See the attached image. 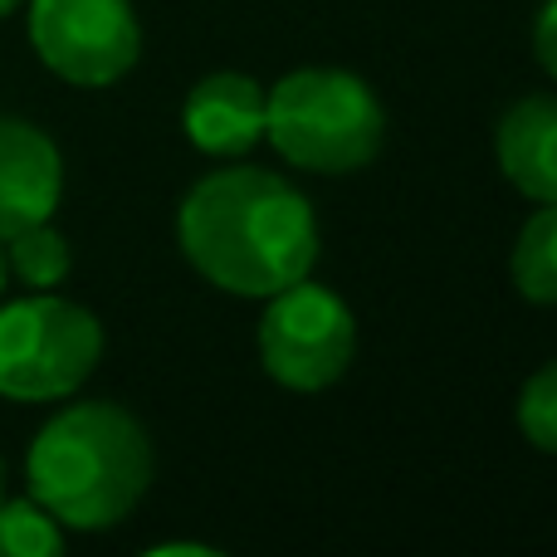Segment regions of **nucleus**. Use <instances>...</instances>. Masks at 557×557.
Listing matches in <instances>:
<instances>
[{"mask_svg": "<svg viewBox=\"0 0 557 557\" xmlns=\"http://www.w3.org/2000/svg\"><path fill=\"white\" fill-rule=\"evenodd\" d=\"M0 245H5V270L29 288H59L74 270V250L49 221L25 225V231H15Z\"/></svg>", "mask_w": 557, "mask_h": 557, "instance_id": "obj_11", "label": "nucleus"}, {"mask_svg": "<svg viewBox=\"0 0 557 557\" xmlns=\"http://www.w3.org/2000/svg\"><path fill=\"white\" fill-rule=\"evenodd\" d=\"M513 288L529 304H557V201H543V211L529 215V225L519 231Z\"/></svg>", "mask_w": 557, "mask_h": 557, "instance_id": "obj_10", "label": "nucleus"}, {"mask_svg": "<svg viewBox=\"0 0 557 557\" xmlns=\"http://www.w3.org/2000/svg\"><path fill=\"white\" fill-rule=\"evenodd\" d=\"M533 54H539V64L557 78V0H548V5L539 10V20H533Z\"/></svg>", "mask_w": 557, "mask_h": 557, "instance_id": "obj_14", "label": "nucleus"}, {"mask_svg": "<svg viewBox=\"0 0 557 557\" xmlns=\"http://www.w3.org/2000/svg\"><path fill=\"white\" fill-rule=\"evenodd\" d=\"M5 278H10V270H5V245H0V294H5Z\"/></svg>", "mask_w": 557, "mask_h": 557, "instance_id": "obj_15", "label": "nucleus"}, {"mask_svg": "<svg viewBox=\"0 0 557 557\" xmlns=\"http://www.w3.org/2000/svg\"><path fill=\"white\" fill-rule=\"evenodd\" d=\"M15 5H20V0H0V20H5L10 10H15Z\"/></svg>", "mask_w": 557, "mask_h": 557, "instance_id": "obj_16", "label": "nucleus"}, {"mask_svg": "<svg viewBox=\"0 0 557 557\" xmlns=\"http://www.w3.org/2000/svg\"><path fill=\"white\" fill-rule=\"evenodd\" d=\"M386 113L347 69H298L264 94V137L304 172H357L382 152Z\"/></svg>", "mask_w": 557, "mask_h": 557, "instance_id": "obj_3", "label": "nucleus"}, {"mask_svg": "<svg viewBox=\"0 0 557 557\" xmlns=\"http://www.w3.org/2000/svg\"><path fill=\"white\" fill-rule=\"evenodd\" d=\"M64 523L39 499H0V557H59Z\"/></svg>", "mask_w": 557, "mask_h": 557, "instance_id": "obj_12", "label": "nucleus"}, {"mask_svg": "<svg viewBox=\"0 0 557 557\" xmlns=\"http://www.w3.org/2000/svg\"><path fill=\"white\" fill-rule=\"evenodd\" d=\"M103 357V323L74 298L35 288L0 304V396L5 401H64L94 376Z\"/></svg>", "mask_w": 557, "mask_h": 557, "instance_id": "obj_4", "label": "nucleus"}, {"mask_svg": "<svg viewBox=\"0 0 557 557\" xmlns=\"http://www.w3.org/2000/svg\"><path fill=\"white\" fill-rule=\"evenodd\" d=\"M39 64L74 88H108L143 54L133 0H29Z\"/></svg>", "mask_w": 557, "mask_h": 557, "instance_id": "obj_6", "label": "nucleus"}, {"mask_svg": "<svg viewBox=\"0 0 557 557\" xmlns=\"http://www.w3.org/2000/svg\"><path fill=\"white\" fill-rule=\"evenodd\" d=\"M25 480L29 499L45 504L64 529H113L152 484V441L117 401H74L29 441Z\"/></svg>", "mask_w": 557, "mask_h": 557, "instance_id": "obj_2", "label": "nucleus"}, {"mask_svg": "<svg viewBox=\"0 0 557 557\" xmlns=\"http://www.w3.org/2000/svg\"><path fill=\"white\" fill-rule=\"evenodd\" d=\"M64 196V157L45 127L0 113V240L54 221Z\"/></svg>", "mask_w": 557, "mask_h": 557, "instance_id": "obj_7", "label": "nucleus"}, {"mask_svg": "<svg viewBox=\"0 0 557 557\" xmlns=\"http://www.w3.org/2000/svg\"><path fill=\"white\" fill-rule=\"evenodd\" d=\"M357 352L352 308L323 284H298L270 294L260 318V362L288 392H323L347 372Z\"/></svg>", "mask_w": 557, "mask_h": 557, "instance_id": "obj_5", "label": "nucleus"}, {"mask_svg": "<svg viewBox=\"0 0 557 557\" xmlns=\"http://www.w3.org/2000/svg\"><path fill=\"white\" fill-rule=\"evenodd\" d=\"M0 499H5V460H0Z\"/></svg>", "mask_w": 557, "mask_h": 557, "instance_id": "obj_17", "label": "nucleus"}, {"mask_svg": "<svg viewBox=\"0 0 557 557\" xmlns=\"http://www.w3.org/2000/svg\"><path fill=\"white\" fill-rule=\"evenodd\" d=\"M519 431L529 435V445L557 455V357L523 382V392H519Z\"/></svg>", "mask_w": 557, "mask_h": 557, "instance_id": "obj_13", "label": "nucleus"}, {"mask_svg": "<svg viewBox=\"0 0 557 557\" xmlns=\"http://www.w3.org/2000/svg\"><path fill=\"white\" fill-rule=\"evenodd\" d=\"M499 166L529 201H557V98L533 94L499 123Z\"/></svg>", "mask_w": 557, "mask_h": 557, "instance_id": "obj_9", "label": "nucleus"}, {"mask_svg": "<svg viewBox=\"0 0 557 557\" xmlns=\"http://www.w3.org/2000/svg\"><path fill=\"white\" fill-rule=\"evenodd\" d=\"M176 240L196 274L240 298H270L318 264V221L304 191L264 166H225L186 191Z\"/></svg>", "mask_w": 557, "mask_h": 557, "instance_id": "obj_1", "label": "nucleus"}, {"mask_svg": "<svg viewBox=\"0 0 557 557\" xmlns=\"http://www.w3.org/2000/svg\"><path fill=\"white\" fill-rule=\"evenodd\" d=\"M182 127L196 152L245 157L264 137V88L245 74H206L186 94Z\"/></svg>", "mask_w": 557, "mask_h": 557, "instance_id": "obj_8", "label": "nucleus"}]
</instances>
